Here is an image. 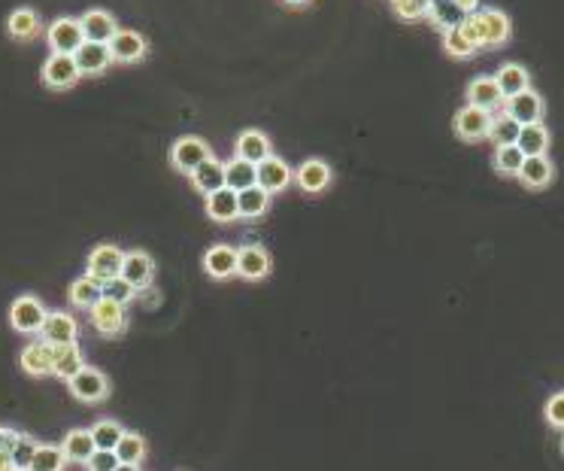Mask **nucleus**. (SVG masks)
I'll return each instance as SVG.
<instances>
[{"mask_svg":"<svg viewBox=\"0 0 564 471\" xmlns=\"http://www.w3.org/2000/svg\"><path fill=\"white\" fill-rule=\"evenodd\" d=\"M46 43H49V52H55V55H77V49L86 43L79 19H73V15L55 19L46 28Z\"/></svg>","mask_w":564,"mask_h":471,"instance_id":"1","label":"nucleus"},{"mask_svg":"<svg viewBox=\"0 0 564 471\" xmlns=\"http://www.w3.org/2000/svg\"><path fill=\"white\" fill-rule=\"evenodd\" d=\"M49 317L46 304L37 299V295H19V299L13 301L10 308V322L15 332L22 335H40V328H43V322Z\"/></svg>","mask_w":564,"mask_h":471,"instance_id":"2","label":"nucleus"},{"mask_svg":"<svg viewBox=\"0 0 564 471\" xmlns=\"http://www.w3.org/2000/svg\"><path fill=\"white\" fill-rule=\"evenodd\" d=\"M206 159H213V150L204 143L201 137H179L177 143L170 146V164H173V171H179V173H192L197 171Z\"/></svg>","mask_w":564,"mask_h":471,"instance_id":"3","label":"nucleus"},{"mask_svg":"<svg viewBox=\"0 0 564 471\" xmlns=\"http://www.w3.org/2000/svg\"><path fill=\"white\" fill-rule=\"evenodd\" d=\"M40 77H43V82L52 88V92H68V88H73L82 79L79 68H77V58L73 55H55V52H49Z\"/></svg>","mask_w":564,"mask_h":471,"instance_id":"4","label":"nucleus"},{"mask_svg":"<svg viewBox=\"0 0 564 471\" xmlns=\"http://www.w3.org/2000/svg\"><path fill=\"white\" fill-rule=\"evenodd\" d=\"M492 115L495 113L464 104L461 110L455 113L452 128H455V134H459L461 140H468V143H477V140H488V131H492Z\"/></svg>","mask_w":564,"mask_h":471,"instance_id":"5","label":"nucleus"},{"mask_svg":"<svg viewBox=\"0 0 564 471\" xmlns=\"http://www.w3.org/2000/svg\"><path fill=\"white\" fill-rule=\"evenodd\" d=\"M88 313H91V326L104 337H119L124 335V328H128V308L119 301L101 299Z\"/></svg>","mask_w":564,"mask_h":471,"instance_id":"6","label":"nucleus"},{"mask_svg":"<svg viewBox=\"0 0 564 471\" xmlns=\"http://www.w3.org/2000/svg\"><path fill=\"white\" fill-rule=\"evenodd\" d=\"M68 390H70L73 399H79V402H86V404H97V402H104L106 395H110V380H106L104 371L86 365L68 383Z\"/></svg>","mask_w":564,"mask_h":471,"instance_id":"7","label":"nucleus"},{"mask_svg":"<svg viewBox=\"0 0 564 471\" xmlns=\"http://www.w3.org/2000/svg\"><path fill=\"white\" fill-rule=\"evenodd\" d=\"M477 24H479V37H483V49H497L510 40V15L495 10V6H486V10H477Z\"/></svg>","mask_w":564,"mask_h":471,"instance_id":"8","label":"nucleus"},{"mask_svg":"<svg viewBox=\"0 0 564 471\" xmlns=\"http://www.w3.org/2000/svg\"><path fill=\"white\" fill-rule=\"evenodd\" d=\"M122 262H124V253L119 250V246L101 244L88 253V274L104 286V283H110V280H115L122 274Z\"/></svg>","mask_w":564,"mask_h":471,"instance_id":"9","label":"nucleus"},{"mask_svg":"<svg viewBox=\"0 0 564 471\" xmlns=\"http://www.w3.org/2000/svg\"><path fill=\"white\" fill-rule=\"evenodd\" d=\"M501 110L507 113L510 119H516L519 125H534V122H543L546 106H543V97L537 95L534 88H525V92H522V95H513V97H507Z\"/></svg>","mask_w":564,"mask_h":471,"instance_id":"10","label":"nucleus"},{"mask_svg":"<svg viewBox=\"0 0 564 471\" xmlns=\"http://www.w3.org/2000/svg\"><path fill=\"white\" fill-rule=\"evenodd\" d=\"M110 52H113V61L137 64V61H143V58L149 55V40L140 34V31L119 28V31H115V37L110 40Z\"/></svg>","mask_w":564,"mask_h":471,"instance_id":"11","label":"nucleus"},{"mask_svg":"<svg viewBox=\"0 0 564 471\" xmlns=\"http://www.w3.org/2000/svg\"><path fill=\"white\" fill-rule=\"evenodd\" d=\"M40 337L52 346H70L79 341V322L64 310H52L40 328Z\"/></svg>","mask_w":564,"mask_h":471,"instance_id":"12","label":"nucleus"},{"mask_svg":"<svg viewBox=\"0 0 564 471\" xmlns=\"http://www.w3.org/2000/svg\"><path fill=\"white\" fill-rule=\"evenodd\" d=\"M273 262L270 253L261 244H246L237 250V277L243 280H264L270 274Z\"/></svg>","mask_w":564,"mask_h":471,"instance_id":"13","label":"nucleus"},{"mask_svg":"<svg viewBox=\"0 0 564 471\" xmlns=\"http://www.w3.org/2000/svg\"><path fill=\"white\" fill-rule=\"evenodd\" d=\"M234 152H237V159L261 164L264 159H270V155H273V143H270V137L264 134V131L246 128V131H240L237 140H234Z\"/></svg>","mask_w":564,"mask_h":471,"instance_id":"14","label":"nucleus"},{"mask_svg":"<svg viewBox=\"0 0 564 471\" xmlns=\"http://www.w3.org/2000/svg\"><path fill=\"white\" fill-rule=\"evenodd\" d=\"M77 68H79V77H101L106 73V68L113 64V52L106 43H91L86 40L79 49H77Z\"/></svg>","mask_w":564,"mask_h":471,"instance_id":"15","label":"nucleus"},{"mask_svg":"<svg viewBox=\"0 0 564 471\" xmlns=\"http://www.w3.org/2000/svg\"><path fill=\"white\" fill-rule=\"evenodd\" d=\"M122 280H128L131 286L137 289H146V286H152V277H155V262H152V255L143 253V250H131V253H124V262H122Z\"/></svg>","mask_w":564,"mask_h":471,"instance_id":"16","label":"nucleus"},{"mask_svg":"<svg viewBox=\"0 0 564 471\" xmlns=\"http://www.w3.org/2000/svg\"><path fill=\"white\" fill-rule=\"evenodd\" d=\"M331 168H328V162H322V159H306L301 162V168L295 171V183L304 189L306 195H322L325 189L331 186Z\"/></svg>","mask_w":564,"mask_h":471,"instance_id":"17","label":"nucleus"},{"mask_svg":"<svg viewBox=\"0 0 564 471\" xmlns=\"http://www.w3.org/2000/svg\"><path fill=\"white\" fill-rule=\"evenodd\" d=\"M79 24H82V34L91 43H106L110 46V40L115 37V31H119V22H115L113 13L106 10H88L79 15Z\"/></svg>","mask_w":564,"mask_h":471,"instance_id":"18","label":"nucleus"},{"mask_svg":"<svg viewBox=\"0 0 564 471\" xmlns=\"http://www.w3.org/2000/svg\"><path fill=\"white\" fill-rule=\"evenodd\" d=\"M292 180H295L292 168H288L286 159H279V155H270V159H264V162L259 164V186H261L268 195L286 192Z\"/></svg>","mask_w":564,"mask_h":471,"instance_id":"19","label":"nucleus"},{"mask_svg":"<svg viewBox=\"0 0 564 471\" xmlns=\"http://www.w3.org/2000/svg\"><path fill=\"white\" fill-rule=\"evenodd\" d=\"M52 362H55V346L46 344L43 337H40V341H31L19 356L22 371H28V374H34V377L52 374Z\"/></svg>","mask_w":564,"mask_h":471,"instance_id":"20","label":"nucleus"},{"mask_svg":"<svg viewBox=\"0 0 564 471\" xmlns=\"http://www.w3.org/2000/svg\"><path fill=\"white\" fill-rule=\"evenodd\" d=\"M4 450H6V457H10L13 468L28 471L31 462H34V457H37V450H40V441L34 435H28V432H10V429H6Z\"/></svg>","mask_w":564,"mask_h":471,"instance_id":"21","label":"nucleus"},{"mask_svg":"<svg viewBox=\"0 0 564 471\" xmlns=\"http://www.w3.org/2000/svg\"><path fill=\"white\" fill-rule=\"evenodd\" d=\"M519 183L525 189H546L555 180V164L550 155H531V159H525V164H522L519 171Z\"/></svg>","mask_w":564,"mask_h":471,"instance_id":"22","label":"nucleus"},{"mask_svg":"<svg viewBox=\"0 0 564 471\" xmlns=\"http://www.w3.org/2000/svg\"><path fill=\"white\" fill-rule=\"evenodd\" d=\"M40 31H43V19H40V13L34 6H19V10H13L10 19H6V34L13 40H22V43L34 40Z\"/></svg>","mask_w":564,"mask_h":471,"instance_id":"23","label":"nucleus"},{"mask_svg":"<svg viewBox=\"0 0 564 471\" xmlns=\"http://www.w3.org/2000/svg\"><path fill=\"white\" fill-rule=\"evenodd\" d=\"M204 271L213 280H228L237 274V250L228 244H215L204 255Z\"/></svg>","mask_w":564,"mask_h":471,"instance_id":"24","label":"nucleus"},{"mask_svg":"<svg viewBox=\"0 0 564 471\" xmlns=\"http://www.w3.org/2000/svg\"><path fill=\"white\" fill-rule=\"evenodd\" d=\"M468 104L479 106V110H488V113H495L497 106H504V95H501L497 79L495 77H477L468 86Z\"/></svg>","mask_w":564,"mask_h":471,"instance_id":"25","label":"nucleus"},{"mask_svg":"<svg viewBox=\"0 0 564 471\" xmlns=\"http://www.w3.org/2000/svg\"><path fill=\"white\" fill-rule=\"evenodd\" d=\"M188 180H192V186L201 192L204 198L206 195H213V192H219V189H225V162H219L213 155V159H206L201 168L188 173Z\"/></svg>","mask_w":564,"mask_h":471,"instance_id":"26","label":"nucleus"},{"mask_svg":"<svg viewBox=\"0 0 564 471\" xmlns=\"http://www.w3.org/2000/svg\"><path fill=\"white\" fill-rule=\"evenodd\" d=\"M206 217H210L213 222H234L240 219V208H237V192L234 189H219V192L206 195Z\"/></svg>","mask_w":564,"mask_h":471,"instance_id":"27","label":"nucleus"},{"mask_svg":"<svg viewBox=\"0 0 564 471\" xmlns=\"http://www.w3.org/2000/svg\"><path fill=\"white\" fill-rule=\"evenodd\" d=\"M101 299H104V286L91 274H82L79 280H73L68 289V301L79 310H91Z\"/></svg>","mask_w":564,"mask_h":471,"instance_id":"28","label":"nucleus"},{"mask_svg":"<svg viewBox=\"0 0 564 471\" xmlns=\"http://www.w3.org/2000/svg\"><path fill=\"white\" fill-rule=\"evenodd\" d=\"M468 19V13L461 10L455 0H431V6H428V22L434 24L437 31H452V28H459V24Z\"/></svg>","mask_w":564,"mask_h":471,"instance_id":"29","label":"nucleus"},{"mask_svg":"<svg viewBox=\"0 0 564 471\" xmlns=\"http://www.w3.org/2000/svg\"><path fill=\"white\" fill-rule=\"evenodd\" d=\"M82 368H86V359H82L79 344H70V346H55L52 374H55L58 380H64V383H70V380L77 377Z\"/></svg>","mask_w":564,"mask_h":471,"instance_id":"30","label":"nucleus"},{"mask_svg":"<svg viewBox=\"0 0 564 471\" xmlns=\"http://www.w3.org/2000/svg\"><path fill=\"white\" fill-rule=\"evenodd\" d=\"M550 143H552V134H550V128H546L543 122H534V125H522V134L516 140V146L522 152H525V159H531V155H546V152H550Z\"/></svg>","mask_w":564,"mask_h":471,"instance_id":"31","label":"nucleus"},{"mask_svg":"<svg viewBox=\"0 0 564 471\" xmlns=\"http://www.w3.org/2000/svg\"><path fill=\"white\" fill-rule=\"evenodd\" d=\"M495 79H497V86H501L504 101L513 97V95H522L525 88H531V73L522 68V64H516V61L504 64V68L495 73Z\"/></svg>","mask_w":564,"mask_h":471,"instance_id":"32","label":"nucleus"},{"mask_svg":"<svg viewBox=\"0 0 564 471\" xmlns=\"http://www.w3.org/2000/svg\"><path fill=\"white\" fill-rule=\"evenodd\" d=\"M61 450H64V457H68V462H79V466H86V462L91 459V453H95L97 448H95V441H91L88 429H70L61 441Z\"/></svg>","mask_w":564,"mask_h":471,"instance_id":"33","label":"nucleus"},{"mask_svg":"<svg viewBox=\"0 0 564 471\" xmlns=\"http://www.w3.org/2000/svg\"><path fill=\"white\" fill-rule=\"evenodd\" d=\"M225 183H228V189H234V192L259 186V164L243 162V159L225 162Z\"/></svg>","mask_w":564,"mask_h":471,"instance_id":"34","label":"nucleus"},{"mask_svg":"<svg viewBox=\"0 0 564 471\" xmlns=\"http://www.w3.org/2000/svg\"><path fill=\"white\" fill-rule=\"evenodd\" d=\"M237 208H240V219H249V222L261 219L270 208V195L264 192L261 186L243 189V192H237Z\"/></svg>","mask_w":564,"mask_h":471,"instance_id":"35","label":"nucleus"},{"mask_svg":"<svg viewBox=\"0 0 564 471\" xmlns=\"http://www.w3.org/2000/svg\"><path fill=\"white\" fill-rule=\"evenodd\" d=\"M519 134H522V125L516 119H510L504 110L492 115V131H488V140H492L495 146H516Z\"/></svg>","mask_w":564,"mask_h":471,"instance_id":"36","label":"nucleus"},{"mask_svg":"<svg viewBox=\"0 0 564 471\" xmlns=\"http://www.w3.org/2000/svg\"><path fill=\"white\" fill-rule=\"evenodd\" d=\"M115 457H119L122 466H140L146 457V438L137 432H124L122 441L115 444Z\"/></svg>","mask_w":564,"mask_h":471,"instance_id":"37","label":"nucleus"},{"mask_svg":"<svg viewBox=\"0 0 564 471\" xmlns=\"http://www.w3.org/2000/svg\"><path fill=\"white\" fill-rule=\"evenodd\" d=\"M88 432H91V441H95L97 450H115V444H119L124 435V426L115 423V420H97Z\"/></svg>","mask_w":564,"mask_h":471,"instance_id":"38","label":"nucleus"},{"mask_svg":"<svg viewBox=\"0 0 564 471\" xmlns=\"http://www.w3.org/2000/svg\"><path fill=\"white\" fill-rule=\"evenodd\" d=\"M495 171L501 177H519L522 164H525V152L519 146H495Z\"/></svg>","mask_w":564,"mask_h":471,"instance_id":"39","label":"nucleus"},{"mask_svg":"<svg viewBox=\"0 0 564 471\" xmlns=\"http://www.w3.org/2000/svg\"><path fill=\"white\" fill-rule=\"evenodd\" d=\"M64 466H68V457H64L61 444H40L28 471H64Z\"/></svg>","mask_w":564,"mask_h":471,"instance_id":"40","label":"nucleus"},{"mask_svg":"<svg viewBox=\"0 0 564 471\" xmlns=\"http://www.w3.org/2000/svg\"><path fill=\"white\" fill-rule=\"evenodd\" d=\"M443 52L452 55V58H470V55H477V49L464 40V34L459 28H452V31H446L443 34Z\"/></svg>","mask_w":564,"mask_h":471,"instance_id":"41","label":"nucleus"},{"mask_svg":"<svg viewBox=\"0 0 564 471\" xmlns=\"http://www.w3.org/2000/svg\"><path fill=\"white\" fill-rule=\"evenodd\" d=\"M104 299L119 301V304H131L137 299V289L131 286L128 280L115 277V280H110V283H104Z\"/></svg>","mask_w":564,"mask_h":471,"instance_id":"42","label":"nucleus"},{"mask_svg":"<svg viewBox=\"0 0 564 471\" xmlns=\"http://www.w3.org/2000/svg\"><path fill=\"white\" fill-rule=\"evenodd\" d=\"M428 6H431V0H401V4L395 6V13L401 15L404 22H419V19H428Z\"/></svg>","mask_w":564,"mask_h":471,"instance_id":"43","label":"nucleus"},{"mask_svg":"<svg viewBox=\"0 0 564 471\" xmlns=\"http://www.w3.org/2000/svg\"><path fill=\"white\" fill-rule=\"evenodd\" d=\"M543 417L552 429H564V392L550 395V402H546V408H543Z\"/></svg>","mask_w":564,"mask_h":471,"instance_id":"44","label":"nucleus"},{"mask_svg":"<svg viewBox=\"0 0 564 471\" xmlns=\"http://www.w3.org/2000/svg\"><path fill=\"white\" fill-rule=\"evenodd\" d=\"M86 466L88 471H115L119 468V457H115V450H95Z\"/></svg>","mask_w":564,"mask_h":471,"instance_id":"45","label":"nucleus"},{"mask_svg":"<svg viewBox=\"0 0 564 471\" xmlns=\"http://www.w3.org/2000/svg\"><path fill=\"white\" fill-rule=\"evenodd\" d=\"M455 4L461 6L464 13H477V6H479V0H455Z\"/></svg>","mask_w":564,"mask_h":471,"instance_id":"46","label":"nucleus"},{"mask_svg":"<svg viewBox=\"0 0 564 471\" xmlns=\"http://www.w3.org/2000/svg\"><path fill=\"white\" fill-rule=\"evenodd\" d=\"M6 468H13V462H10V457H6V450L0 448V471H6Z\"/></svg>","mask_w":564,"mask_h":471,"instance_id":"47","label":"nucleus"},{"mask_svg":"<svg viewBox=\"0 0 564 471\" xmlns=\"http://www.w3.org/2000/svg\"><path fill=\"white\" fill-rule=\"evenodd\" d=\"M282 4H288V6H306L310 0H282Z\"/></svg>","mask_w":564,"mask_h":471,"instance_id":"48","label":"nucleus"},{"mask_svg":"<svg viewBox=\"0 0 564 471\" xmlns=\"http://www.w3.org/2000/svg\"><path fill=\"white\" fill-rule=\"evenodd\" d=\"M115 471H140V466H122V462H119V468H115Z\"/></svg>","mask_w":564,"mask_h":471,"instance_id":"49","label":"nucleus"},{"mask_svg":"<svg viewBox=\"0 0 564 471\" xmlns=\"http://www.w3.org/2000/svg\"><path fill=\"white\" fill-rule=\"evenodd\" d=\"M4 441H6V429L0 426V448H4Z\"/></svg>","mask_w":564,"mask_h":471,"instance_id":"50","label":"nucleus"},{"mask_svg":"<svg viewBox=\"0 0 564 471\" xmlns=\"http://www.w3.org/2000/svg\"><path fill=\"white\" fill-rule=\"evenodd\" d=\"M388 4H392V6H397V4H401V0H388Z\"/></svg>","mask_w":564,"mask_h":471,"instance_id":"51","label":"nucleus"},{"mask_svg":"<svg viewBox=\"0 0 564 471\" xmlns=\"http://www.w3.org/2000/svg\"><path fill=\"white\" fill-rule=\"evenodd\" d=\"M6 471H24V468H6Z\"/></svg>","mask_w":564,"mask_h":471,"instance_id":"52","label":"nucleus"},{"mask_svg":"<svg viewBox=\"0 0 564 471\" xmlns=\"http://www.w3.org/2000/svg\"><path fill=\"white\" fill-rule=\"evenodd\" d=\"M561 450H564V441H561Z\"/></svg>","mask_w":564,"mask_h":471,"instance_id":"53","label":"nucleus"}]
</instances>
